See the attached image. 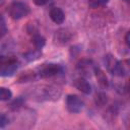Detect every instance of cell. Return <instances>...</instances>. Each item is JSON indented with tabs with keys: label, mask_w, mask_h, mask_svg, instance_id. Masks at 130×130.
Masks as SVG:
<instances>
[{
	"label": "cell",
	"mask_w": 130,
	"mask_h": 130,
	"mask_svg": "<svg viewBox=\"0 0 130 130\" xmlns=\"http://www.w3.org/2000/svg\"><path fill=\"white\" fill-rule=\"evenodd\" d=\"M77 70L78 72L82 75V76H90L91 73H93V70H94V65H93V62L91 60H88V59H82L80 60L78 63H77Z\"/></svg>",
	"instance_id": "5"
},
{
	"label": "cell",
	"mask_w": 130,
	"mask_h": 130,
	"mask_svg": "<svg viewBox=\"0 0 130 130\" xmlns=\"http://www.w3.org/2000/svg\"><path fill=\"white\" fill-rule=\"evenodd\" d=\"M42 55V53L40 51H34V52H29L27 54L24 55V58L27 60V61H34L36 59H38L40 56Z\"/></svg>",
	"instance_id": "15"
},
{
	"label": "cell",
	"mask_w": 130,
	"mask_h": 130,
	"mask_svg": "<svg viewBox=\"0 0 130 130\" xmlns=\"http://www.w3.org/2000/svg\"><path fill=\"white\" fill-rule=\"evenodd\" d=\"M70 38H71V34L67 29L62 28V29H59L58 31H56L54 40L58 44H65L70 40Z\"/></svg>",
	"instance_id": "8"
},
{
	"label": "cell",
	"mask_w": 130,
	"mask_h": 130,
	"mask_svg": "<svg viewBox=\"0 0 130 130\" xmlns=\"http://www.w3.org/2000/svg\"><path fill=\"white\" fill-rule=\"evenodd\" d=\"M111 72H112L114 75H116V76L123 77V76L126 75L127 70L125 69V67H124V65H123V63H122L121 61H116L115 65H114L113 68L111 69Z\"/></svg>",
	"instance_id": "9"
},
{
	"label": "cell",
	"mask_w": 130,
	"mask_h": 130,
	"mask_svg": "<svg viewBox=\"0 0 130 130\" xmlns=\"http://www.w3.org/2000/svg\"><path fill=\"white\" fill-rule=\"evenodd\" d=\"M125 42L127 44V46H129V32L126 34V38H125Z\"/></svg>",
	"instance_id": "19"
},
{
	"label": "cell",
	"mask_w": 130,
	"mask_h": 130,
	"mask_svg": "<svg viewBox=\"0 0 130 130\" xmlns=\"http://www.w3.org/2000/svg\"><path fill=\"white\" fill-rule=\"evenodd\" d=\"M4 1H5V0H0V5H1V4H3V3H4Z\"/></svg>",
	"instance_id": "20"
},
{
	"label": "cell",
	"mask_w": 130,
	"mask_h": 130,
	"mask_svg": "<svg viewBox=\"0 0 130 130\" xmlns=\"http://www.w3.org/2000/svg\"><path fill=\"white\" fill-rule=\"evenodd\" d=\"M95 101H96V104H99L100 106H103V105H105V104L107 103V101H108V96H107L105 93L101 92V93L96 94V99H95Z\"/></svg>",
	"instance_id": "16"
},
{
	"label": "cell",
	"mask_w": 130,
	"mask_h": 130,
	"mask_svg": "<svg viewBox=\"0 0 130 130\" xmlns=\"http://www.w3.org/2000/svg\"><path fill=\"white\" fill-rule=\"evenodd\" d=\"M63 72V68L59 64H54V63H49V64H44L40 70H39V76L42 78H49L56 76L60 73Z\"/></svg>",
	"instance_id": "3"
},
{
	"label": "cell",
	"mask_w": 130,
	"mask_h": 130,
	"mask_svg": "<svg viewBox=\"0 0 130 130\" xmlns=\"http://www.w3.org/2000/svg\"><path fill=\"white\" fill-rule=\"evenodd\" d=\"M49 1L50 0H34V3L38 6H44L47 3H49Z\"/></svg>",
	"instance_id": "18"
},
{
	"label": "cell",
	"mask_w": 130,
	"mask_h": 130,
	"mask_svg": "<svg viewBox=\"0 0 130 130\" xmlns=\"http://www.w3.org/2000/svg\"><path fill=\"white\" fill-rule=\"evenodd\" d=\"M66 108L70 113L77 114L82 111L84 103L83 101L76 94H68L66 96Z\"/></svg>",
	"instance_id": "4"
},
{
	"label": "cell",
	"mask_w": 130,
	"mask_h": 130,
	"mask_svg": "<svg viewBox=\"0 0 130 130\" xmlns=\"http://www.w3.org/2000/svg\"><path fill=\"white\" fill-rule=\"evenodd\" d=\"M93 73H95L96 79H98L99 83H100L102 86L106 87V86H108V85H109V81H108V78H107V76H106L105 72H104V71H103L101 68H99V67H94Z\"/></svg>",
	"instance_id": "10"
},
{
	"label": "cell",
	"mask_w": 130,
	"mask_h": 130,
	"mask_svg": "<svg viewBox=\"0 0 130 130\" xmlns=\"http://www.w3.org/2000/svg\"><path fill=\"white\" fill-rule=\"evenodd\" d=\"M50 17H51V19L55 23L61 24L65 20V13L63 12V10L61 8H59V7H53L50 10Z\"/></svg>",
	"instance_id": "6"
},
{
	"label": "cell",
	"mask_w": 130,
	"mask_h": 130,
	"mask_svg": "<svg viewBox=\"0 0 130 130\" xmlns=\"http://www.w3.org/2000/svg\"><path fill=\"white\" fill-rule=\"evenodd\" d=\"M18 68V63L15 58L0 56V75L11 76Z\"/></svg>",
	"instance_id": "1"
},
{
	"label": "cell",
	"mask_w": 130,
	"mask_h": 130,
	"mask_svg": "<svg viewBox=\"0 0 130 130\" xmlns=\"http://www.w3.org/2000/svg\"><path fill=\"white\" fill-rule=\"evenodd\" d=\"M8 13L13 19H20L29 13V8L22 2H14L9 6Z\"/></svg>",
	"instance_id": "2"
},
{
	"label": "cell",
	"mask_w": 130,
	"mask_h": 130,
	"mask_svg": "<svg viewBox=\"0 0 130 130\" xmlns=\"http://www.w3.org/2000/svg\"><path fill=\"white\" fill-rule=\"evenodd\" d=\"M108 2H109V0H89L88 5L91 8H98L100 6H103V5L107 4Z\"/></svg>",
	"instance_id": "14"
},
{
	"label": "cell",
	"mask_w": 130,
	"mask_h": 130,
	"mask_svg": "<svg viewBox=\"0 0 130 130\" xmlns=\"http://www.w3.org/2000/svg\"><path fill=\"white\" fill-rule=\"evenodd\" d=\"M74 86L78 90H80L81 92H83L84 94H89L91 92V86H90V84L86 81V79H84L82 77H79V78L75 79Z\"/></svg>",
	"instance_id": "7"
},
{
	"label": "cell",
	"mask_w": 130,
	"mask_h": 130,
	"mask_svg": "<svg viewBox=\"0 0 130 130\" xmlns=\"http://www.w3.org/2000/svg\"><path fill=\"white\" fill-rule=\"evenodd\" d=\"M7 32V25H6V21L3 17L2 14H0V39L2 37H4Z\"/></svg>",
	"instance_id": "13"
},
{
	"label": "cell",
	"mask_w": 130,
	"mask_h": 130,
	"mask_svg": "<svg viewBox=\"0 0 130 130\" xmlns=\"http://www.w3.org/2000/svg\"><path fill=\"white\" fill-rule=\"evenodd\" d=\"M8 122H9V120H8L7 116L0 113V128L5 127V126L8 124Z\"/></svg>",
	"instance_id": "17"
},
{
	"label": "cell",
	"mask_w": 130,
	"mask_h": 130,
	"mask_svg": "<svg viewBox=\"0 0 130 130\" xmlns=\"http://www.w3.org/2000/svg\"><path fill=\"white\" fill-rule=\"evenodd\" d=\"M11 98H12V92L9 88L0 87V101L6 102V101H9Z\"/></svg>",
	"instance_id": "12"
},
{
	"label": "cell",
	"mask_w": 130,
	"mask_h": 130,
	"mask_svg": "<svg viewBox=\"0 0 130 130\" xmlns=\"http://www.w3.org/2000/svg\"><path fill=\"white\" fill-rule=\"evenodd\" d=\"M32 43H34L35 47L39 50V49H42V48L45 46L46 40H45V38L42 37L41 35H36V36H34V38H32Z\"/></svg>",
	"instance_id": "11"
}]
</instances>
